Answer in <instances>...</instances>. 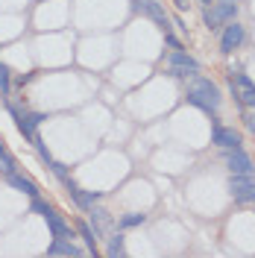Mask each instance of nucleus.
Returning <instances> with one entry per match:
<instances>
[{
    "label": "nucleus",
    "mask_w": 255,
    "mask_h": 258,
    "mask_svg": "<svg viewBox=\"0 0 255 258\" xmlns=\"http://www.w3.org/2000/svg\"><path fill=\"white\" fill-rule=\"evenodd\" d=\"M188 103L203 109L208 114H217L220 106H223V97H220V88L214 85L206 77H191V85H188Z\"/></svg>",
    "instance_id": "1"
},
{
    "label": "nucleus",
    "mask_w": 255,
    "mask_h": 258,
    "mask_svg": "<svg viewBox=\"0 0 255 258\" xmlns=\"http://www.w3.org/2000/svg\"><path fill=\"white\" fill-rule=\"evenodd\" d=\"M238 18V3H229V0H220V3H211L203 12V21H206L208 30H220V24H229Z\"/></svg>",
    "instance_id": "2"
},
{
    "label": "nucleus",
    "mask_w": 255,
    "mask_h": 258,
    "mask_svg": "<svg viewBox=\"0 0 255 258\" xmlns=\"http://www.w3.org/2000/svg\"><path fill=\"white\" fill-rule=\"evenodd\" d=\"M167 74L176 77V80H188V77H197L200 74V62L191 59L185 50H173L170 59H167Z\"/></svg>",
    "instance_id": "3"
},
{
    "label": "nucleus",
    "mask_w": 255,
    "mask_h": 258,
    "mask_svg": "<svg viewBox=\"0 0 255 258\" xmlns=\"http://www.w3.org/2000/svg\"><path fill=\"white\" fill-rule=\"evenodd\" d=\"M229 194L238 203H255V176L232 173V179H229Z\"/></svg>",
    "instance_id": "4"
},
{
    "label": "nucleus",
    "mask_w": 255,
    "mask_h": 258,
    "mask_svg": "<svg viewBox=\"0 0 255 258\" xmlns=\"http://www.w3.org/2000/svg\"><path fill=\"white\" fill-rule=\"evenodd\" d=\"M226 167H229V173H243V176H255V164L252 159L240 150V147H232L229 153H226Z\"/></svg>",
    "instance_id": "5"
},
{
    "label": "nucleus",
    "mask_w": 255,
    "mask_h": 258,
    "mask_svg": "<svg viewBox=\"0 0 255 258\" xmlns=\"http://www.w3.org/2000/svg\"><path fill=\"white\" fill-rule=\"evenodd\" d=\"M232 94L238 97V103L255 109V82L249 80L246 74H235V80H232Z\"/></svg>",
    "instance_id": "6"
},
{
    "label": "nucleus",
    "mask_w": 255,
    "mask_h": 258,
    "mask_svg": "<svg viewBox=\"0 0 255 258\" xmlns=\"http://www.w3.org/2000/svg\"><path fill=\"white\" fill-rule=\"evenodd\" d=\"M243 41H246V30L240 27L238 21H229L223 30V38H220V50L223 53H235Z\"/></svg>",
    "instance_id": "7"
},
{
    "label": "nucleus",
    "mask_w": 255,
    "mask_h": 258,
    "mask_svg": "<svg viewBox=\"0 0 255 258\" xmlns=\"http://www.w3.org/2000/svg\"><path fill=\"white\" fill-rule=\"evenodd\" d=\"M132 9H135V12H141V15H147L150 21H156L159 27H167V15H164V9H161L159 0H135V3H132Z\"/></svg>",
    "instance_id": "8"
},
{
    "label": "nucleus",
    "mask_w": 255,
    "mask_h": 258,
    "mask_svg": "<svg viewBox=\"0 0 255 258\" xmlns=\"http://www.w3.org/2000/svg\"><path fill=\"white\" fill-rule=\"evenodd\" d=\"M211 141L217 147H223V150H232V147H240V132L235 126H220V123H214Z\"/></svg>",
    "instance_id": "9"
},
{
    "label": "nucleus",
    "mask_w": 255,
    "mask_h": 258,
    "mask_svg": "<svg viewBox=\"0 0 255 258\" xmlns=\"http://www.w3.org/2000/svg\"><path fill=\"white\" fill-rule=\"evenodd\" d=\"M9 114H12V120H15L18 132H21L30 144H35V141H38V135H35V126H32V120L27 117V112H21L18 106H12V103H9Z\"/></svg>",
    "instance_id": "10"
},
{
    "label": "nucleus",
    "mask_w": 255,
    "mask_h": 258,
    "mask_svg": "<svg viewBox=\"0 0 255 258\" xmlns=\"http://www.w3.org/2000/svg\"><path fill=\"white\" fill-rule=\"evenodd\" d=\"M65 185H68V191H71V200L80 206L82 211H91V206H94L97 200H100V194H94V191H82L80 185H74L71 182V176L65 179Z\"/></svg>",
    "instance_id": "11"
},
{
    "label": "nucleus",
    "mask_w": 255,
    "mask_h": 258,
    "mask_svg": "<svg viewBox=\"0 0 255 258\" xmlns=\"http://www.w3.org/2000/svg\"><path fill=\"white\" fill-rule=\"evenodd\" d=\"M44 220H47L50 232H53V238H68V241H74V229L65 223L62 217L56 214V211H50V214H44Z\"/></svg>",
    "instance_id": "12"
},
{
    "label": "nucleus",
    "mask_w": 255,
    "mask_h": 258,
    "mask_svg": "<svg viewBox=\"0 0 255 258\" xmlns=\"http://www.w3.org/2000/svg\"><path fill=\"white\" fill-rule=\"evenodd\" d=\"M91 214H94L91 226H94V235H97V241H100V238H103V232L114 226V220H112V214H109L106 209H97V206H91Z\"/></svg>",
    "instance_id": "13"
},
{
    "label": "nucleus",
    "mask_w": 255,
    "mask_h": 258,
    "mask_svg": "<svg viewBox=\"0 0 255 258\" xmlns=\"http://www.w3.org/2000/svg\"><path fill=\"white\" fill-rule=\"evenodd\" d=\"M50 255H82L85 249H80L74 241H68V238H53V243H50L47 249Z\"/></svg>",
    "instance_id": "14"
},
{
    "label": "nucleus",
    "mask_w": 255,
    "mask_h": 258,
    "mask_svg": "<svg viewBox=\"0 0 255 258\" xmlns=\"http://www.w3.org/2000/svg\"><path fill=\"white\" fill-rule=\"evenodd\" d=\"M9 185H12V188H15V191H21V194H27V197H38V185H35V182H32V179H27V176H21V173H9Z\"/></svg>",
    "instance_id": "15"
},
{
    "label": "nucleus",
    "mask_w": 255,
    "mask_h": 258,
    "mask_svg": "<svg viewBox=\"0 0 255 258\" xmlns=\"http://www.w3.org/2000/svg\"><path fill=\"white\" fill-rule=\"evenodd\" d=\"M80 238L85 241V246H88V252H94L97 255V235H94V226L91 223H85V220H80Z\"/></svg>",
    "instance_id": "16"
},
{
    "label": "nucleus",
    "mask_w": 255,
    "mask_h": 258,
    "mask_svg": "<svg viewBox=\"0 0 255 258\" xmlns=\"http://www.w3.org/2000/svg\"><path fill=\"white\" fill-rule=\"evenodd\" d=\"M106 255L109 258H117V255H126V238L117 232V235H112L109 238V246H106Z\"/></svg>",
    "instance_id": "17"
},
{
    "label": "nucleus",
    "mask_w": 255,
    "mask_h": 258,
    "mask_svg": "<svg viewBox=\"0 0 255 258\" xmlns=\"http://www.w3.org/2000/svg\"><path fill=\"white\" fill-rule=\"evenodd\" d=\"M0 94L9 97L12 94V71H9V64L0 62Z\"/></svg>",
    "instance_id": "18"
},
{
    "label": "nucleus",
    "mask_w": 255,
    "mask_h": 258,
    "mask_svg": "<svg viewBox=\"0 0 255 258\" xmlns=\"http://www.w3.org/2000/svg\"><path fill=\"white\" fill-rule=\"evenodd\" d=\"M144 223H147V214H123V217L117 220L120 229H135V226H144Z\"/></svg>",
    "instance_id": "19"
},
{
    "label": "nucleus",
    "mask_w": 255,
    "mask_h": 258,
    "mask_svg": "<svg viewBox=\"0 0 255 258\" xmlns=\"http://www.w3.org/2000/svg\"><path fill=\"white\" fill-rule=\"evenodd\" d=\"M0 173H3V176L15 173V159H12L9 153H3V156H0Z\"/></svg>",
    "instance_id": "20"
},
{
    "label": "nucleus",
    "mask_w": 255,
    "mask_h": 258,
    "mask_svg": "<svg viewBox=\"0 0 255 258\" xmlns=\"http://www.w3.org/2000/svg\"><path fill=\"white\" fill-rule=\"evenodd\" d=\"M30 209L35 211V214H41V217H44V214H50V211H53V209H50V206H47V203H44V200H38V197H32V206H30Z\"/></svg>",
    "instance_id": "21"
},
{
    "label": "nucleus",
    "mask_w": 255,
    "mask_h": 258,
    "mask_svg": "<svg viewBox=\"0 0 255 258\" xmlns=\"http://www.w3.org/2000/svg\"><path fill=\"white\" fill-rule=\"evenodd\" d=\"M47 167H50V170H53V173H56V176H59V179H62V182H65V179H68V167H65L62 161H50Z\"/></svg>",
    "instance_id": "22"
},
{
    "label": "nucleus",
    "mask_w": 255,
    "mask_h": 258,
    "mask_svg": "<svg viewBox=\"0 0 255 258\" xmlns=\"http://www.w3.org/2000/svg\"><path fill=\"white\" fill-rule=\"evenodd\" d=\"M164 44H167V47H173V50H182V41L176 38L173 32H164Z\"/></svg>",
    "instance_id": "23"
},
{
    "label": "nucleus",
    "mask_w": 255,
    "mask_h": 258,
    "mask_svg": "<svg viewBox=\"0 0 255 258\" xmlns=\"http://www.w3.org/2000/svg\"><path fill=\"white\" fill-rule=\"evenodd\" d=\"M27 117L32 120V126H35V129H38L41 123H44V120H47V114H41V112H27Z\"/></svg>",
    "instance_id": "24"
},
{
    "label": "nucleus",
    "mask_w": 255,
    "mask_h": 258,
    "mask_svg": "<svg viewBox=\"0 0 255 258\" xmlns=\"http://www.w3.org/2000/svg\"><path fill=\"white\" fill-rule=\"evenodd\" d=\"M246 129H249V132L255 135V112H249V114H246Z\"/></svg>",
    "instance_id": "25"
},
{
    "label": "nucleus",
    "mask_w": 255,
    "mask_h": 258,
    "mask_svg": "<svg viewBox=\"0 0 255 258\" xmlns=\"http://www.w3.org/2000/svg\"><path fill=\"white\" fill-rule=\"evenodd\" d=\"M176 9H179V12H185V9H188V0H176Z\"/></svg>",
    "instance_id": "26"
},
{
    "label": "nucleus",
    "mask_w": 255,
    "mask_h": 258,
    "mask_svg": "<svg viewBox=\"0 0 255 258\" xmlns=\"http://www.w3.org/2000/svg\"><path fill=\"white\" fill-rule=\"evenodd\" d=\"M200 3H206V6H211V0H200Z\"/></svg>",
    "instance_id": "27"
},
{
    "label": "nucleus",
    "mask_w": 255,
    "mask_h": 258,
    "mask_svg": "<svg viewBox=\"0 0 255 258\" xmlns=\"http://www.w3.org/2000/svg\"><path fill=\"white\" fill-rule=\"evenodd\" d=\"M229 3H240V0H229Z\"/></svg>",
    "instance_id": "28"
}]
</instances>
